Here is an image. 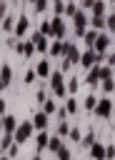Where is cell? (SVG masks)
Masks as SVG:
<instances>
[{
  "label": "cell",
  "instance_id": "obj_1",
  "mask_svg": "<svg viewBox=\"0 0 115 160\" xmlns=\"http://www.w3.org/2000/svg\"><path fill=\"white\" fill-rule=\"evenodd\" d=\"M30 130H32V125H30V122H22V125L18 128V135H15V142H25V140L30 138Z\"/></svg>",
  "mask_w": 115,
  "mask_h": 160
},
{
  "label": "cell",
  "instance_id": "obj_2",
  "mask_svg": "<svg viewBox=\"0 0 115 160\" xmlns=\"http://www.w3.org/2000/svg\"><path fill=\"white\" fill-rule=\"evenodd\" d=\"M62 32H65V25H62V20H52V22H50V35H58V38H60Z\"/></svg>",
  "mask_w": 115,
  "mask_h": 160
},
{
  "label": "cell",
  "instance_id": "obj_3",
  "mask_svg": "<svg viewBox=\"0 0 115 160\" xmlns=\"http://www.w3.org/2000/svg\"><path fill=\"white\" fill-rule=\"evenodd\" d=\"M52 88H55V95H62V92H65V88H62V75H60V72L52 75Z\"/></svg>",
  "mask_w": 115,
  "mask_h": 160
},
{
  "label": "cell",
  "instance_id": "obj_4",
  "mask_svg": "<svg viewBox=\"0 0 115 160\" xmlns=\"http://www.w3.org/2000/svg\"><path fill=\"white\" fill-rule=\"evenodd\" d=\"M105 150H108V148H102V145H98V142H95V145L90 148V155H92L95 160H102V158H105Z\"/></svg>",
  "mask_w": 115,
  "mask_h": 160
},
{
  "label": "cell",
  "instance_id": "obj_5",
  "mask_svg": "<svg viewBox=\"0 0 115 160\" xmlns=\"http://www.w3.org/2000/svg\"><path fill=\"white\" fill-rule=\"evenodd\" d=\"M95 112H98L100 118H108V115H110V102H108V100L98 102V110H95Z\"/></svg>",
  "mask_w": 115,
  "mask_h": 160
},
{
  "label": "cell",
  "instance_id": "obj_6",
  "mask_svg": "<svg viewBox=\"0 0 115 160\" xmlns=\"http://www.w3.org/2000/svg\"><path fill=\"white\" fill-rule=\"evenodd\" d=\"M45 115H48V112H38V115H35V120H32V122H35V125H38V128H45V125H48V118H45Z\"/></svg>",
  "mask_w": 115,
  "mask_h": 160
},
{
  "label": "cell",
  "instance_id": "obj_7",
  "mask_svg": "<svg viewBox=\"0 0 115 160\" xmlns=\"http://www.w3.org/2000/svg\"><path fill=\"white\" fill-rule=\"evenodd\" d=\"M95 60H98V55H95V50H88V52H85V58H82V62H85V65H92Z\"/></svg>",
  "mask_w": 115,
  "mask_h": 160
},
{
  "label": "cell",
  "instance_id": "obj_8",
  "mask_svg": "<svg viewBox=\"0 0 115 160\" xmlns=\"http://www.w3.org/2000/svg\"><path fill=\"white\" fill-rule=\"evenodd\" d=\"M25 28H28V20H25V18H20V20H18V28H15V35H22V32H25Z\"/></svg>",
  "mask_w": 115,
  "mask_h": 160
},
{
  "label": "cell",
  "instance_id": "obj_9",
  "mask_svg": "<svg viewBox=\"0 0 115 160\" xmlns=\"http://www.w3.org/2000/svg\"><path fill=\"white\" fill-rule=\"evenodd\" d=\"M32 45H38V48H40V50H45V38H42V35H40V32H38V35H35V38H32Z\"/></svg>",
  "mask_w": 115,
  "mask_h": 160
},
{
  "label": "cell",
  "instance_id": "obj_10",
  "mask_svg": "<svg viewBox=\"0 0 115 160\" xmlns=\"http://www.w3.org/2000/svg\"><path fill=\"white\" fill-rule=\"evenodd\" d=\"M95 48H98V50L102 52V50L108 48V38H98V40H95Z\"/></svg>",
  "mask_w": 115,
  "mask_h": 160
},
{
  "label": "cell",
  "instance_id": "obj_11",
  "mask_svg": "<svg viewBox=\"0 0 115 160\" xmlns=\"http://www.w3.org/2000/svg\"><path fill=\"white\" fill-rule=\"evenodd\" d=\"M65 50H68V48H62V45H60V42H55V45H52V48H50V52H52V55H62V52H65Z\"/></svg>",
  "mask_w": 115,
  "mask_h": 160
},
{
  "label": "cell",
  "instance_id": "obj_12",
  "mask_svg": "<svg viewBox=\"0 0 115 160\" xmlns=\"http://www.w3.org/2000/svg\"><path fill=\"white\" fill-rule=\"evenodd\" d=\"M50 150H52V152H60V150H62V145H60V140H58V138H52V140H50Z\"/></svg>",
  "mask_w": 115,
  "mask_h": 160
},
{
  "label": "cell",
  "instance_id": "obj_13",
  "mask_svg": "<svg viewBox=\"0 0 115 160\" xmlns=\"http://www.w3.org/2000/svg\"><path fill=\"white\" fill-rule=\"evenodd\" d=\"M12 128H15V120L12 118H5V132H12Z\"/></svg>",
  "mask_w": 115,
  "mask_h": 160
},
{
  "label": "cell",
  "instance_id": "obj_14",
  "mask_svg": "<svg viewBox=\"0 0 115 160\" xmlns=\"http://www.w3.org/2000/svg\"><path fill=\"white\" fill-rule=\"evenodd\" d=\"M18 50H20V52H22V55H25V58H28V55H30V52H32V45H20V48H18Z\"/></svg>",
  "mask_w": 115,
  "mask_h": 160
},
{
  "label": "cell",
  "instance_id": "obj_15",
  "mask_svg": "<svg viewBox=\"0 0 115 160\" xmlns=\"http://www.w3.org/2000/svg\"><path fill=\"white\" fill-rule=\"evenodd\" d=\"M95 75H98V78H108V75H110V70H108V68H98V70H95Z\"/></svg>",
  "mask_w": 115,
  "mask_h": 160
},
{
  "label": "cell",
  "instance_id": "obj_16",
  "mask_svg": "<svg viewBox=\"0 0 115 160\" xmlns=\"http://www.w3.org/2000/svg\"><path fill=\"white\" fill-rule=\"evenodd\" d=\"M2 82H5V85L10 82V68H8V65L2 68Z\"/></svg>",
  "mask_w": 115,
  "mask_h": 160
},
{
  "label": "cell",
  "instance_id": "obj_17",
  "mask_svg": "<svg viewBox=\"0 0 115 160\" xmlns=\"http://www.w3.org/2000/svg\"><path fill=\"white\" fill-rule=\"evenodd\" d=\"M38 75H48V62H40L38 65Z\"/></svg>",
  "mask_w": 115,
  "mask_h": 160
},
{
  "label": "cell",
  "instance_id": "obj_18",
  "mask_svg": "<svg viewBox=\"0 0 115 160\" xmlns=\"http://www.w3.org/2000/svg\"><path fill=\"white\" fill-rule=\"evenodd\" d=\"M85 108H88V110H92V108H95V95H90V98L85 100Z\"/></svg>",
  "mask_w": 115,
  "mask_h": 160
},
{
  "label": "cell",
  "instance_id": "obj_19",
  "mask_svg": "<svg viewBox=\"0 0 115 160\" xmlns=\"http://www.w3.org/2000/svg\"><path fill=\"white\" fill-rule=\"evenodd\" d=\"M92 10H95V15H102V2H100V0H98V2H95V5H92Z\"/></svg>",
  "mask_w": 115,
  "mask_h": 160
},
{
  "label": "cell",
  "instance_id": "obj_20",
  "mask_svg": "<svg viewBox=\"0 0 115 160\" xmlns=\"http://www.w3.org/2000/svg\"><path fill=\"white\" fill-rule=\"evenodd\" d=\"M78 110V105H75V100H68V112H75Z\"/></svg>",
  "mask_w": 115,
  "mask_h": 160
},
{
  "label": "cell",
  "instance_id": "obj_21",
  "mask_svg": "<svg viewBox=\"0 0 115 160\" xmlns=\"http://www.w3.org/2000/svg\"><path fill=\"white\" fill-rule=\"evenodd\" d=\"M45 112L52 115V112H55V105H52V102H45Z\"/></svg>",
  "mask_w": 115,
  "mask_h": 160
},
{
  "label": "cell",
  "instance_id": "obj_22",
  "mask_svg": "<svg viewBox=\"0 0 115 160\" xmlns=\"http://www.w3.org/2000/svg\"><path fill=\"white\" fill-rule=\"evenodd\" d=\"M35 8L38 10H45V0H35Z\"/></svg>",
  "mask_w": 115,
  "mask_h": 160
},
{
  "label": "cell",
  "instance_id": "obj_23",
  "mask_svg": "<svg viewBox=\"0 0 115 160\" xmlns=\"http://www.w3.org/2000/svg\"><path fill=\"white\" fill-rule=\"evenodd\" d=\"M108 28H112V30H115V15H112V18H108Z\"/></svg>",
  "mask_w": 115,
  "mask_h": 160
},
{
  "label": "cell",
  "instance_id": "obj_24",
  "mask_svg": "<svg viewBox=\"0 0 115 160\" xmlns=\"http://www.w3.org/2000/svg\"><path fill=\"white\" fill-rule=\"evenodd\" d=\"M58 160H68V152H65V150H60V152H58Z\"/></svg>",
  "mask_w": 115,
  "mask_h": 160
},
{
  "label": "cell",
  "instance_id": "obj_25",
  "mask_svg": "<svg viewBox=\"0 0 115 160\" xmlns=\"http://www.w3.org/2000/svg\"><path fill=\"white\" fill-rule=\"evenodd\" d=\"M32 160H40V158H32Z\"/></svg>",
  "mask_w": 115,
  "mask_h": 160
},
{
  "label": "cell",
  "instance_id": "obj_26",
  "mask_svg": "<svg viewBox=\"0 0 115 160\" xmlns=\"http://www.w3.org/2000/svg\"><path fill=\"white\" fill-rule=\"evenodd\" d=\"M2 160H8V158H2Z\"/></svg>",
  "mask_w": 115,
  "mask_h": 160
}]
</instances>
